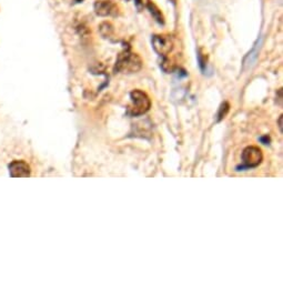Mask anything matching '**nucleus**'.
Here are the masks:
<instances>
[{"label": "nucleus", "mask_w": 283, "mask_h": 283, "mask_svg": "<svg viewBox=\"0 0 283 283\" xmlns=\"http://www.w3.org/2000/svg\"><path fill=\"white\" fill-rule=\"evenodd\" d=\"M83 2L84 0H66V3H68L69 5H77V4H81Z\"/></svg>", "instance_id": "10"}, {"label": "nucleus", "mask_w": 283, "mask_h": 283, "mask_svg": "<svg viewBox=\"0 0 283 283\" xmlns=\"http://www.w3.org/2000/svg\"><path fill=\"white\" fill-rule=\"evenodd\" d=\"M279 128H280L281 132H282V116H281V117H280V119H279Z\"/></svg>", "instance_id": "11"}, {"label": "nucleus", "mask_w": 283, "mask_h": 283, "mask_svg": "<svg viewBox=\"0 0 283 283\" xmlns=\"http://www.w3.org/2000/svg\"><path fill=\"white\" fill-rule=\"evenodd\" d=\"M143 68V60L137 54L130 52V49H124L119 54L115 66V71L119 73H134Z\"/></svg>", "instance_id": "1"}, {"label": "nucleus", "mask_w": 283, "mask_h": 283, "mask_svg": "<svg viewBox=\"0 0 283 283\" xmlns=\"http://www.w3.org/2000/svg\"><path fill=\"white\" fill-rule=\"evenodd\" d=\"M99 32L104 38H111L113 36V32H115V29H113V26L110 22L104 21L99 26Z\"/></svg>", "instance_id": "8"}, {"label": "nucleus", "mask_w": 283, "mask_h": 283, "mask_svg": "<svg viewBox=\"0 0 283 283\" xmlns=\"http://www.w3.org/2000/svg\"><path fill=\"white\" fill-rule=\"evenodd\" d=\"M130 99H131V106L129 108V113L133 117L143 116L151 108V100L149 96L139 89L131 91Z\"/></svg>", "instance_id": "2"}, {"label": "nucleus", "mask_w": 283, "mask_h": 283, "mask_svg": "<svg viewBox=\"0 0 283 283\" xmlns=\"http://www.w3.org/2000/svg\"><path fill=\"white\" fill-rule=\"evenodd\" d=\"M152 47L158 55L167 57L172 52L173 41L168 35H155L152 37Z\"/></svg>", "instance_id": "4"}, {"label": "nucleus", "mask_w": 283, "mask_h": 283, "mask_svg": "<svg viewBox=\"0 0 283 283\" xmlns=\"http://www.w3.org/2000/svg\"><path fill=\"white\" fill-rule=\"evenodd\" d=\"M229 110H230V105L228 103H223L221 106H220V109L218 112V121L222 120V119L228 115Z\"/></svg>", "instance_id": "9"}, {"label": "nucleus", "mask_w": 283, "mask_h": 283, "mask_svg": "<svg viewBox=\"0 0 283 283\" xmlns=\"http://www.w3.org/2000/svg\"><path fill=\"white\" fill-rule=\"evenodd\" d=\"M147 8H148L149 13L152 15V17H154L157 22H159L160 25L165 24V18H163V15L161 13V10L157 7L156 4H154L152 2H150V0H148V3H147Z\"/></svg>", "instance_id": "7"}, {"label": "nucleus", "mask_w": 283, "mask_h": 283, "mask_svg": "<svg viewBox=\"0 0 283 283\" xmlns=\"http://www.w3.org/2000/svg\"><path fill=\"white\" fill-rule=\"evenodd\" d=\"M96 15L100 17L116 16L118 13V7L110 0H97L93 5Z\"/></svg>", "instance_id": "6"}, {"label": "nucleus", "mask_w": 283, "mask_h": 283, "mask_svg": "<svg viewBox=\"0 0 283 283\" xmlns=\"http://www.w3.org/2000/svg\"><path fill=\"white\" fill-rule=\"evenodd\" d=\"M262 160V151L256 146H249L242 152V162L246 168H256Z\"/></svg>", "instance_id": "3"}, {"label": "nucleus", "mask_w": 283, "mask_h": 283, "mask_svg": "<svg viewBox=\"0 0 283 283\" xmlns=\"http://www.w3.org/2000/svg\"><path fill=\"white\" fill-rule=\"evenodd\" d=\"M10 177L13 178H28L30 177V166L22 160H15L8 166Z\"/></svg>", "instance_id": "5"}]
</instances>
